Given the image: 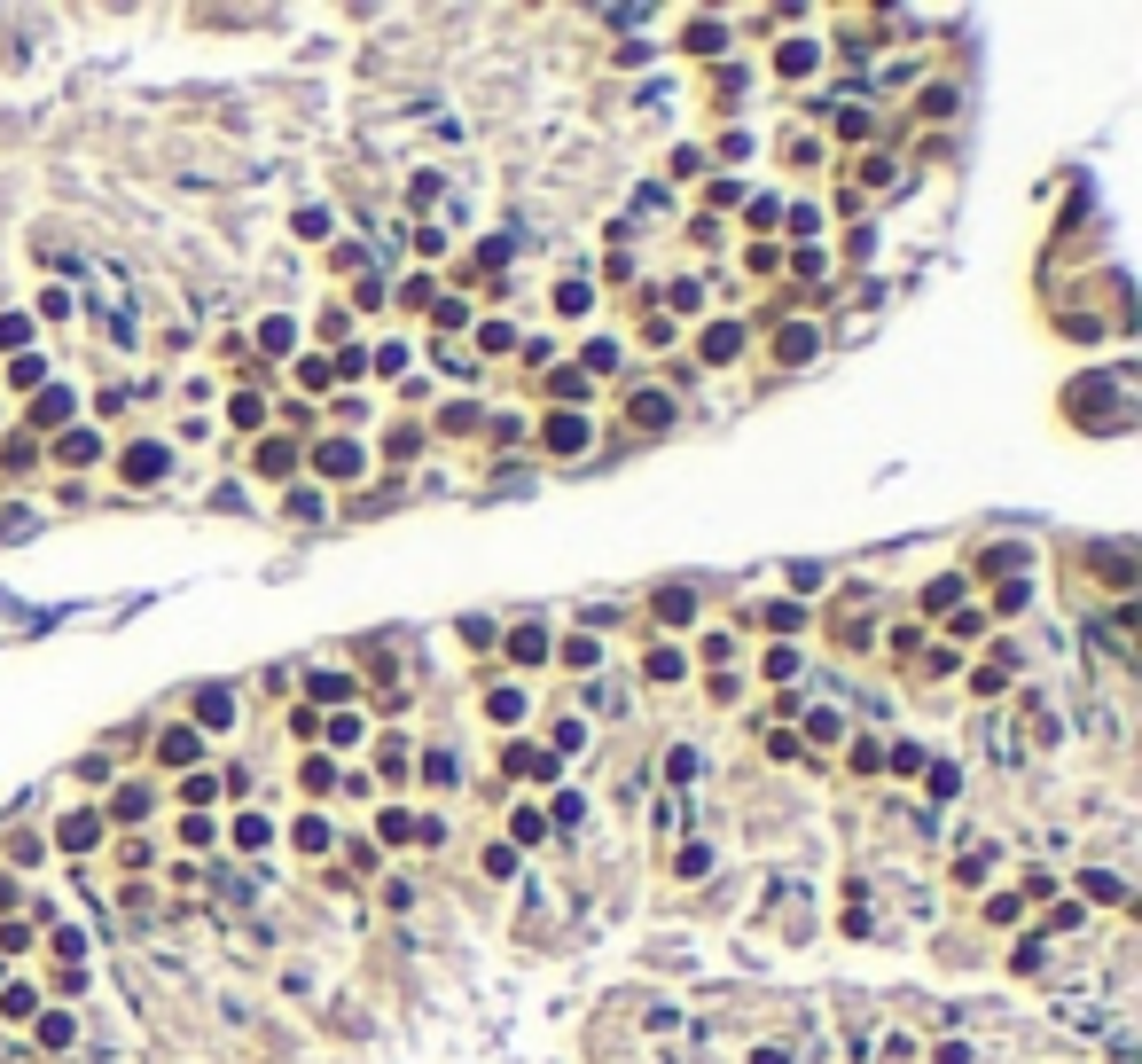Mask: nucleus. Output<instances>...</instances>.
I'll return each mask as SVG.
<instances>
[{
    "label": "nucleus",
    "mask_w": 1142,
    "mask_h": 1064,
    "mask_svg": "<svg viewBox=\"0 0 1142 1064\" xmlns=\"http://www.w3.org/2000/svg\"><path fill=\"white\" fill-rule=\"evenodd\" d=\"M125 470H134V477H157V470H165V454H157V446H142V454H125Z\"/></svg>",
    "instance_id": "f257e3e1"
}]
</instances>
